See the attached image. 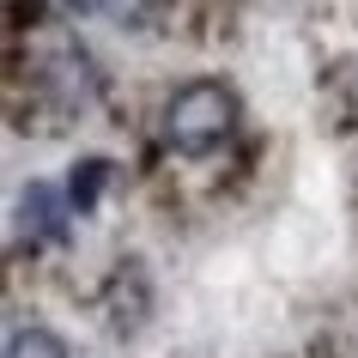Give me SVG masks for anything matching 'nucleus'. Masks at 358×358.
I'll return each instance as SVG.
<instances>
[{
	"mask_svg": "<svg viewBox=\"0 0 358 358\" xmlns=\"http://www.w3.org/2000/svg\"><path fill=\"white\" fill-rule=\"evenodd\" d=\"M237 128V97L219 85V79H194L164 103V146L182 152V158H207L219 152Z\"/></svg>",
	"mask_w": 358,
	"mask_h": 358,
	"instance_id": "f257e3e1",
	"label": "nucleus"
},
{
	"mask_svg": "<svg viewBox=\"0 0 358 358\" xmlns=\"http://www.w3.org/2000/svg\"><path fill=\"white\" fill-rule=\"evenodd\" d=\"M103 176H110V164H103V158L73 164V189H67V201H73L79 213H92V207H97V189H103Z\"/></svg>",
	"mask_w": 358,
	"mask_h": 358,
	"instance_id": "20e7f679",
	"label": "nucleus"
},
{
	"mask_svg": "<svg viewBox=\"0 0 358 358\" xmlns=\"http://www.w3.org/2000/svg\"><path fill=\"white\" fill-rule=\"evenodd\" d=\"M19 219H24L31 237H43V243H61V237H67V207H61V194L49 189V182H31V189H24Z\"/></svg>",
	"mask_w": 358,
	"mask_h": 358,
	"instance_id": "f03ea898",
	"label": "nucleus"
},
{
	"mask_svg": "<svg viewBox=\"0 0 358 358\" xmlns=\"http://www.w3.org/2000/svg\"><path fill=\"white\" fill-rule=\"evenodd\" d=\"M6 358H67L55 328H43V322H19L13 340H6Z\"/></svg>",
	"mask_w": 358,
	"mask_h": 358,
	"instance_id": "7ed1b4c3",
	"label": "nucleus"
},
{
	"mask_svg": "<svg viewBox=\"0 0 358 358\" xmlns=\"http://www.w3.org/2000/svg\"><path fill=\"white\" fill-rule=\"evenodd\" d=\"M67 6H73V13H103L110 0H67Z\"/></svg>",
	"mask_w": 358,
	"mask_h": 358,
	"instance_id": "39448f33",
	"label": "nucleus"
}]
</instances>
